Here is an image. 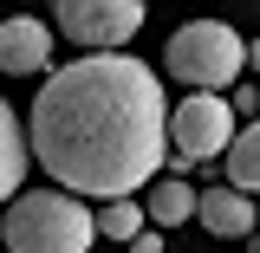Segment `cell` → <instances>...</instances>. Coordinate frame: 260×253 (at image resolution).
Listing matches in <instances>:
<instances>
[{"mask_svg": "<svg viewBox=\"0 0 260 253\" xmlns=\"http://www.w3.org/2000/svg\"><path fill=\"white\" fill-rule=\"evenodd\" d=\"M32 162L72 195H137L169 162V104L156 71L130 52H85L46 71L32 97Z\"/></svg>", "mask_w": 260, "mask_h": 253, "instance_id": "1", "label": "cell"}, {"mask_svg": "<svg viewBox=\"0 0 260 253\" xmlns=\"http://www.w3.org/2000/svg\"><path fill=\"white\" fill-rule=\"evenodd\" d=\"M91 240H98V214L72 189H26L7 201V221H0L7 253H91Z\"/></svg>", "mask_w": 260, "mask_h": 253, "instance_id": "2", "label": "cell"}, {"mask_svg": "<svg viewBox=\"0 0 260 253\" xmlns=\"http://www.w3.org/2000/svg\"><path fill=\"white\" fill-rule=\"evenodd\" d=\"M162 71L182 78V85H195V91H221V85H234L247 71V39L228 20H189V26L169 32Z\"/></svg>", "mask_w": 260, "mask_h": 253, "instance_id": "3", "label": "cell"}, {"mask_svg": "<svg viewBox=\"0 0 260 253\" xmlns=\"http://www.w3.org/2000/svg\"><path fill=\"white\" fill-rule=\"evenodd\" d=\"M228 143H234V104L221 91H189L169 111V162H176V175L195 169V162L228 156Z\"/></svg>", "mask_w": 260, "mask_h": 253, "instance_id": "4", "label": "cell"}, {"mask_svg": "<svg viewBox=\"0 0 260 253\" xmlns=\"http://www.w3.org/2000/svg\"><path fill=\"white\" fill-rule=\"evenodd\" d=\"M52 13H59V32L85 52H117L143 26V0H52Z\"/></svg>", "mask_w": 260, "mask_h": 253, "instance_id": "5", "label": "cell"}, {"mask_svg": "<svg viewBox=\"0 0 260 253\" xmlns=\"http://www.w3.org/2000/svg\"><path fill=\"white\" fill-rule=\"evenodd\" d=\"M195 221L208 227L215 240H247L260 221V201L247 189H234V182H221V189H208L202 201H195Z\"/></svg>", "mask_w": 260, "mask_h": 253, "instance_id": "6", "label": "cell"}, {"mask_svg": "<svg viewBox=\"0 0 260 253\" xmlns=\"http://www.w3.org/2000/svg\"><path fill=\"white\" fill-rule=\"evenodd\" d=\"M0 71L26 78V71H52V32L39 20H0Z\"/></svg>", "mask_w": 260, "mask_h": 253, "instance_id": "7", "label": "cell"}, {"mask_svg": "<svg viewBox=\"0 0 260 253\" xmlns=\"http://www.w3.org/2000/svg\"><path fill=\"white\" fill-rule=\"evenodd\" d=\"M195 201H202V189H189L182 175H150V182H143V214H150L156 227L195 221Z\"/></svg>", "mask_w": 260, "mask_h": 253, "instance_id": "8", "label": "cell"}, {"mask_svg": "<svg viewBox=\"0 0 260 253\" xmlns=\"http://www.w3.org/2000/svg\"><path fill=\"white\" fill-rule=\"evenodd\" d=\"M26 124H20V111L0 97V201H13L20 182H26Z\"/></svg>", "mask_w": 260, "mask_h": 253, "instance_id": "9", "label": "cell"}, {"mask_svg": "<svg viewBox=\"0 0 260 253\" xmlns=\"http://www.w3.org/2000/svg\"><path fill=\"white\" fill-rule=\"evenodd\" d=\"M228 182L247 189V195H260V117L234 130V143H228Z\"/></svg>", "mask_w": 260, "mask_h": 253, "instance_id": "10", "label": "cell"}, {"mask_svg": "<svg viewBox=\"0 0 260 253\" xmlns=\"http://www.w3.org/2000/svg\"><path fill=\"white\" fill-rule=\"evenodd\" d=\"M143 221H150V214H143V201H137V195H111V201H104V208H98V240H137V234H143Z\"/></svg>", "mask_w": 260, "mask_h": 253, "instance_id": "11", "label": "cell"}, {"mask_svg": "<svg viewBox=\"0 0 260 253\" xmlns=\"http://www.w3.org/2000/svg\"><path fill=\"white\" fill-rule=\"evenodd\" d=\"M130 253H162V227H143V234L130 240Z\"/></svg>", "mask_w": 260, "mask_h": 253, "instance_id": "12", "label": "cell"}, {"mask_svg": "<svg viewBox=\"0 0 260 253\" xmlns=\"http://www.w3.org/2000/svg\"><path fill=\"white\" fill-rule=\"evenodd\" d=\"M234 111H247V117H254V111H260V85H254V91H234Z\"/></svg>", "mask_w": 260, "mask_h": 253, "instance_id": "13", "label": "cell"}, {"mask_svg": "<svg viewBox=\"0 0 260 253\" xmlns=\"http://www.w3.org/2000/svg\"><path fill=\"white\" fill-rule=\"evenodd\" d=\"M247 65H254V71H260V39H247Z\"/></svg>", "mask_w": 260, "mask_h": 253, "instance_id": "14", "label": "cell"}]
</instances>
